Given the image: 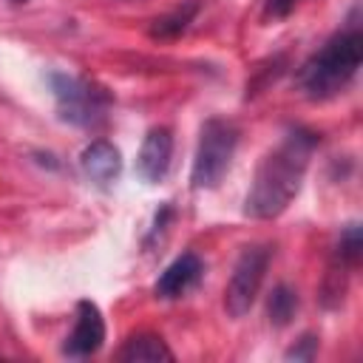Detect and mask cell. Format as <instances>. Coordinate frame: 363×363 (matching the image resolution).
Returning <instances> with one entry per match:
<instances>
[{"label":"cell","mask_w":363,"mask_h":363,"mask_svg":"<svg viewBox=\"0 0 363 363\" xmlns=\"http://www.w3.org/2000/svg\"><path fill=\"white\" fill-rule=\"evenodd\" d=\"M315 147H318V133L306 128L286 130V136L261 159L250 193L244 199V213L250 218L281 216L298 196Z\"/></svg>","instance_id":"cell-1"},{"label":"cell","mask_w":363,"mask_h":363,"mask_svg":"<svg viewBox=\"0 0 363 363\" xmlns=\"http://www.w3.org/2000/svg\"><path fill=\"white\" fill-rule=\"evenodd\" d=\"M360 57H363V37H360V28H357V23L352 17L343 31L329 37L323 43V48L315 51L301 65L298 82H301L303 94L309 99H332V96H337L354 79V74L360 68Z\"/></svg>","instance_id":"cell-2"},{"label":"cell","mask_w":363,"mask_h":363,"mask_svg":"<svg viewBox=\"0 0 363 363\" xmlns=\"http://www.w3.org/2000/svg\"><path fill=\"white\" fill-rule=\"evenodd\" d=\"M238 145V128L227 119H207L201 125L199 133V147H196V159H193V170H190V182L196 190H210L216 187L235 153Z\"/></svg>","instance_id":"cell-3"},{"label":"cell","mask_w":363,"mask_h":363,"mask_svg":"<svg viewBox=\"0 0 363 363\" xmlns=\"http://www.w3.org/2000/svg\"><path fill=\"white\" fill-rule=\"evenodd\" d=\"M48 85H51L57 113L62 122L77 125V128H94L105 119L108 96L96 85H91L88 79L74 77V74H62V71H51Z\"/></svg>","instance_id":"cell-4"},{"label":"cell","mask_w":363,"mask_h":363,"mask_svg":"<svg viewBox=\"0 0 363 363\" xmlns=\"http://www.w3.org/2000/svg\"><path fill=\"white\" fill-rule=\"evenodd\" d=\"M269 258H272L269 244H252V247L241 250V255L233 267V275L227 281V289H224V309L230 318H244L252 309V303L261 292Z\"/></svg>","instance_id":"cell-5"},{"label":"cell","mask_w":363,"mask_h":363,"mask_svg":"<svg viewBox=\"0 0 363 363\" xmlns=\"http://www.w3.org/2000/svg\"><path fill=\"white\" fill-rule=\"evenodd\" d=\"M102 340H105V320H102L99 306L94 301H79L77 303V320H74L71 335L65 337L62 352L68 357H88V354L99 352Z\"/></svg>","instance_id":"cell-6"},{"label":"cell","mask_w":363,"mask_h":363,"mask_svg":"<svg viewBox=\"0 0 363 363\" xmlns=\"http://www.w3.org/2000/svg\"><path fill=\"white\" fill-rule=\"evenodd\" d=\"M170 159H173V133L167 128H150L136 156V173L142 176V182L159 184L170 170Z\"/></svg>","instance_id":"cell-7"},{"label":"cell","mask_w":363,"mask_h":363,"mask_svg":"<svg viewBox=\"0 0 363 363\" xmlns=\"http://www.w3.org/2000/svg\"><path fill=\"white\" fill-rule=\"evenodd\" d=\"M204 272V264L196 252H182L173 264L164 267V272L159 275L156 281V298H164V301H173V298H182L184 292H190L199 278Z\"/></svg>","instance_id":"cell-8"},{"label":"cell","mask_w":363,"mask_h":363,"mask_svg":"<svg viewBox=\"0 0 363 363\" xmlns=\"http://www.w3.org/2000/svg\"><path fill=\"white\" fill-rule=\"evenodd\" d=\"M79 167H82V173L91 182H96V184L105 187V184H111V182L119 179V173H122V156H119V150L111 142L96 139V142H91L79 153Z\"/></svg>","instance_id":"cell-9"},{"label":"cell","mask_w":363,"mask_h":363,"mask_svg":"<svg viewBox=\"0 0 363 363\" xmlns=\"http://www.w3.org/2000/svg\"><path fill=\"white\" fill-rule=\"evenodd\" d=\"M125 363H159V360H173V352L159 335H133L125 340V346L116 354Z\"/></svg>","instance_id":"cell-10"},{"label":"cell","mask_w":363,"mask_h":363,"mask_svg":"<svg viewBox=\"0 0 363 363\" xmlns=\"http://www.w3.org/2000/svg\"><path fill=\"white\" fill-rule=\"evenodd\" d=\"M298 312V292L286 284H278L267 301V315L272 326H286Z\"/></svg>","instance_id":"cell-11"},{"label":"cell","mask_w":363,"mask_h":363,"mask_svg":"<svg viewBox=\"0 0 363 363\" xmlns=\"http://www.w3.org/2000/svg\"><path fill=\"white\" fill-rule=\"evenodd\" d=\"M196 11H199V6H196V3H187L184 9H176V11L167 14V17H159L156 26L150 28V34H153V37H176V34H182V31L187 28V23L193 20Z\"/></svg>","instance_id":"cell-12"},{"label":"cell","mask_w":363,"mask_h":363,"mask_svg":"<svg viewBox=\"0 0 363 363\" xmlns=\"http://www.w3.org/2000/svg\"><path fill=\"white\" fill-rule=\"evenodd\" d=\"M357 255H360V227H357V224H349V227L343 230V235H340L337 258H340L346 267H352V264L357 261Z\"/></svg>","instance_id":"cell-13"},{"label":"cell","mask_w":363,"mask_h":363,"mask_svg":"<svg viewBox=\"0 0 363 363\" xmlns=\"http://www.w3.org/2000/svg\"><path fill=\"white\" fill-rule=\"evenodd\" d=\"M318 352V337L315 335H303L289 352H286V360H312Z\"/></svg>","instance_id":"cell-14"},{"label":"cell","mask_w":363,"mask_h":363,"mask_svg":"<svg viewBox=\"0 0 363 363\" xmlns=\"http://www.w3.org/2000/svg\"><path fill=\"white\" fill-rule=\"evenodd\" d=\"M295 6H298V0H267V6H264V17H267V20L286 17Z\"/></svg>","instance_id":"cell-15"},{"label":"cell","mask_w":363,"mask_h":363,"mask_svg":"<svg viewBox=\"0 0 363 363\" xmlns=\"http://www.w3.org/2000/svg\"><path fill=\"white\" fill-rule=\"evenodd\" d=\"M9 3H17L20 6V3H28V0H9Z\"/></svg>","instance_id":"cell-16"}]
</instances>
